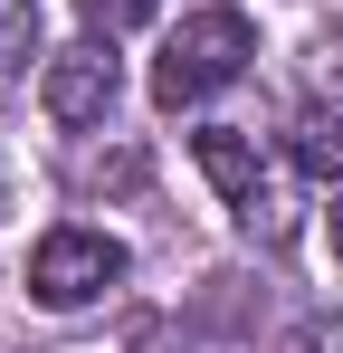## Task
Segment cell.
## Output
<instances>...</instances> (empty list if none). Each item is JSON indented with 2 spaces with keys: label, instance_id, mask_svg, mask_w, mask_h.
<instances>
[{
  "label": "cell",
  "instance_id": "obj_8",
  "mask_svg": "<svg viewBox=\"0 0 343 353\" xmlns=\"http://www.w3.org/2000/svg\"><path fill=\"white\" fill-rule=\"evenodd\" d=\"M334 248H343V210H334Z\"/></svg>",
  "mask_w": 343,
  "mask_h": 353
},
{
  "label": "cell",
  "instance_id": "obj_2",
  "mask_svg": "<svg viewBox=\"0 0 343 353\" xmlns=\"http://www.w3.org/2000/svg\"><path fill=\"white\" fill-rule=\"evenodd\" d=\"M124 277V248L105 230H48L39 239V258H29V296L39 305H86V296H105Z\"/></svg>",
  "mask_w": 343,
  "mask_h": 353
},
{
  "label": "cell",
  "instance_id": "obj_1",
  "mask_svg": "<svg viewBox=\"0 0 343 353\" xmlns=\"http://www.w3.org/2000/svg\"><path fill=\"white\" fill-rule=\"evenodd\" d=\"M258 58V29L238 19V10H200V19H181L172 29V48H163V67H153V105H200V96H220L238 67Z\"/></svg>",
  "mask_w": 343,
  "mask_h": 353
},
{
  "label": "cell",
  "instance_id": "obj_6",
  "mask_svg": "<svg viewBox=\"0 0 343 353\" xmlns=\"http://www.w3.org/2000/svg\"><path fill=\"white\" fill-rule=\"evenodd\" d=\"M39 58V0H0V86Z\"/></svg>",
  "mask_w": 343,
  "mask_h": 353
},
{
  "label": "cell",
  "instance_id": "obj_4",
  "mask_svg": "<svg viewBox=\"0 0 343 353\" xmlns=\"http://www.w3.org/2000/svg\"><path fill=\"white\" fill-rule=\"evenodd\" d=\"M114 105V58L105 48H67V58H48V115L57 124H96Z\"/></svg>",
  "mask_w": 343,
  "mask_h": 353
},
{
  "label": "cell",
  "instance_id": "obj_3",
  "mask_svg": "<svg viewBox=\"0 0 343 353\" xmlns=\"http://www.w3.org/2000/svg\"><path fill=\"white\" fill-rule=\"evenodd\" d=\"M191 153H200V172H210V191H220L229 210H267V172H258V143L238 134V124H210V134H191Z\"/></svg>",
  "mask_w": 343,
  "mask_h": 353
},
{
  "label": "cell",
  "instance_id": "obj_7",
  "mask_svg": "<svg viewBox=\"0 0 343 353\" xmlns=\"http://www.w3.org/2000/svg\"><path fill=\"white\" fill-rule=\"evenodd\" d=\"M76 10H86V29H105V39H124V29L153 19V0H76Z\"/></svg>",
  "mask_w": 343,
  "mask_h": 353
},
{
  "label": "cell",
  "instance_id": "obj_5",
  "mask_svg": "<svg viewBox=\"0 0 343 353\" xmlns=\"http://www.w3.org/2000/svg\"><path fill=\"white\" fill-rule=\"evenodd\" d=\"M286 153H295L305 181H343V105H305L295 134H286Z\"/></svg>",
  "mask_w": 343,
  "mask_h": 353
}]
</instances>
